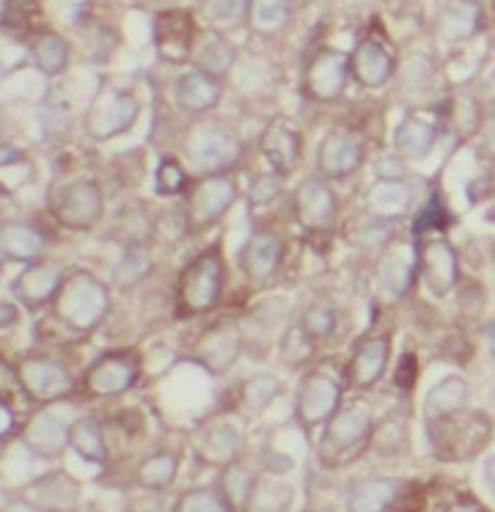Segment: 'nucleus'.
<instances>
[{"instance_id": "nucleus-21", "label": "nucleus", "mask_w": 495, "mask_h": 512, "mask_svg": "<svg viewBox=\"0 0 495 512\" xmlns=\"http://www.w3.org/2000/svg\"><path fill=\"white\" fill-rule=\"evenodd\" d=\"M350 78L358 80L363 89H383L394 78V58L380 42L366 39L350 53Z\"/></svg>"}, {"instance_id": "nucleus-11", "label": "nucleus", "mask_w": 495, "mask_h": 512, "mask_svg": "<svg viewBox=\"0 0 495 512\" xmlns=\"http://www.w3.org/2000/svg\"><path fill=\"white\" fill-rule=\"evenodd\" d=\"M339 397L341 389L336 380L322 375V372H308L306 378L300 380V389H297V419L303 422V427H314V424L325 422L330 416H336Z\"/></svg>"}, {"instance_id": "nucleus-33", "label": "nucleus", "mask_w": 495, "mask_h": 512, "mask_svg": "<svg viewBox=\"0 0 495 512\" xmlns=\"http://www.w3.org/2000/svg\"><path fill=\"white\" fill-rule=\"evenodd\" d=\"M234 58H237V53H234V45H231L226 36L209 34L207 39H204L201 50H198L196 67L198 72H204V75H212V78L220 80L231 69Z\"/></svg>"}, {"instance_id": "nucleus-28", "label": "nucleus", "mask_w": 495, "mask_h": 512, "mask_svg": "<svg viewBox=\"0 0 495 512\" xmlns=\"http://www.w3.org/2000/svg\"><path fill=\"white\" fill-rule=\"evenodd\" d=\"M31 56L36 69L42 75H61L66 67H69V45L61 34L55 31H42L31 39Z\"/></svg>"}, {"instance_id": "nucleus-20", "label": "nucleus", "mask_w": 495, "mask_h": 512, "mask_svg": "<svg viewBox=\"0 0 495 512\" xmlns=\"http://www.w3.org/2000/svg\"><path fill=\"white\" fill-rule=\"evenodd\" d=\"M240 347L242 339L237 325L220 323L215 328H209L207 334L198 339L193 358H196L198 364H204L209 372H226L237 361V356H240Z\"/></svg>"}, {"instance_id": "nucleus-22", "label": "nucleus", "mask_w": 495, "mask_h": 512, "mask_svg": "<svg viewBox=\"0 0 495 512\" xmlns=\"http://www.w3.org/2000/svg\"><path fill=\"white\" fill-rule=\"evenodd\" d=\"M388 358H391L388 336H369V339H363L361 345L355 347L350 367H347V378H350L352 386L369 389V386H374L377 380L383 378Z\"/></svg>"}, {"instance_id": "nucleus-47", "label": "nucleus", "mask_w": 495, "mask_h": 512, "mask_svg": "<svg viewBox=\"0 0 495 512\" xmlns=\"http://www.w3.org/2000/svg\"><path fill=\"white\" fill-rule=\"evenodd\" d=\"M482 146H484V152H487V155H490L495 160V116H493V119H490V122L484 124Z\"/></svg>"}, {"instance_id": "nucleus-30", "label": "nucleus", "mask_w": 495, "mask_h": 512, "mask_svg": "<svg viewBox=\"0 0 495 512\" xmlns=\"http://www.w3.org/2000/svg\"><path fill=\"white\" fill-rule=\"evenodd\" d=\"M479 20H482V9L476 3H449L440 12V34L451 42H462L479 31Z\"/></svg>"}, {"instance_id": "nucleus-13", "label": "nucleus", "mask_w": 495, "mask_h": 512, "mask_svg": "<svg viewBox=\"0 0 495 512\" xmlns=\"http://www.w3.org/2000/svg\"><path fill=\"white\" fill-rule=\"evenodd\" d=\"M366 155V146L358 135L330 133L317 149V171L322 179H344L358 171Z\"/></svg>"}, {"instance_id": "nucleus-25", "label": "nucleus", "mask_w": 495, "mask_h": 512, "mask_svg": "<svg viewBox=\"0 0 495 512\" xmlns=\"http://www.w3.org/2000/svg\"><path fill=\"white\" fill-rule=\"evenodd\" d=\"M413 199L416 193L405 179H380L366 193L369 210L377 212L380 218H402L413 207Z\"/></svg>"}, {"instance_id": "nucleus-44", "label": "nucleus", "mask_w": 495, "mask_h": 512, "mask_svg": "<svg viewBox=\"0 0 495 512\" xmlns=\"http://www.w3.org/2000/svg\"><path fill=\"white\" fill-rule=\"evenodd\" d=\"M446 223H449V215L443 210V204H440L438 196H432V201L427 204V210L424 215L416 221V232H427V229H446Z\"/></svg>"}, {"instance_id": "nucleus-14", "label": "nucleus", "mask_w": 495, "mask_h": 512, "mask_svg": "<svg viewBox=\"0 0 495 512\" xmlns=\"http://www.w3.org/2000/svg\"><path fill=\"white\" fill-rule=\"evenodd\" d=\"M20 383L28 391L31 400L53 402L66 397L72 391V375L55 361H42V358H28L20 364Z\"/></svg>"}, {"instance_id": "nucleus-2", "label": "nucleus", "mask_w": 495, "mask_h": 512, "mask_svg": "<svg viewBox=\"0 0 495 512\" xmlns=\"http://www.w3.org/2000/svg\"><path fill=\"white\" fill-rule=\"evenodd\" d=\"M223 279H226V262L218 245L198 254L179 276L176 284V303L185 317H196L209 309H215L223 295Z\"/></svg>"}, {"instance_id": "nucleus-1", "label": "nucleus", "mask_w": 495, "mask_h": 512, "mask_svg": "<svg viewBox=\"0 0 495 512\" xmlns=\"http://www.w3.org/2000/svg\"><path fill=\"white\" fill-rule=\"evenodd\" d=\"M110 309L108 287L88 270L69 273L53 301V317L69 331L88 334L94 331Z\"/></svg>"}, {"instance_id": "nucleus-6", "label": "nucleus", "mask_w": 495, "mask_h": 512, "mask_svg": "<svg viewBox=\"0 0 495 512\" xmlns=\"http://www.w3.org/2000/svg\"><path fill=\"white\" fill-rule=\"evenodd\" d=\"M141 113V102L132 91L124 89H99L86 113V130L97 141H108L116 135L127 133Z\"/></svg>"}, {"instance_id": "nucleus-46", "label": "nucleus", "mask_w": 495, "mask_h": 512, "mask_svg": "<svg viewBox=\"0 0 495 512\" xmlns=\"http://www.w3.org/2000/svg\"><path fill=\"white\" fill-rule=\"evenodd\" d=\"M416 375H418L416 356H413V353H407V356H402V361H399V367H396V386H399V389H410V386L416 383Z\"/></svg>"}, {"instance_id": "nucleus-24", "label": "nucleus", "mask_w": 495, "mask_h": 512, "mask_svg": "<svg viewBox=\"0 0 495 512\" xmlns=\"http://www.w3.org/2000/svg\"><path fill=\"white\" fill-rule=\"evenodd\" d=\"M0 251H3L6 262H28V265H33L44 251V237L31 223H3Z\"/></svg>"}, {"instance_id": "nucleus-15", "label": "nucleus", "mask_w": 495, "mask_h": 512, "mask_svg": "<svg viewBox=\"0 0 495 512\" xmlns=\"http://www.w3.org/2000/svg\"><path fill=\"white\" fill-rule=\"evenodd\" d=\"M284 259V237L278 232L259 229L248 237L240 251V268L251 281L273 279Z\"/></svg>"}, {"instance_id": "nucleus-27", "label": "nucleus", "mask_w": 495, "mask_h": 512, "mask_svg": "<svg viewBox=\"0 0 495 512\" xmlns=\"http://www.w3.org/2000/svg\"><path fill=\"white\" fill-rule=\"evenodd\" d=\"M396 501V485L391 479H363L347 496V512H391Z\"/></svg>"}, {"instance_id": "nucleus-40", "label": "nucleus", "mask_w": 495, "mask_h": 512, "mask_svg": "<svg viewBox=\"0 0 495 512\" xmlns=\"http://www.w3.org/2000/svg\"><path fill=\"white\" fill-rule=\"evenodd\" d=\"M240 449V433L234 427H218L207 438V457L215 463H229Z\"/></svg>"}, {"instance_id": "nucleus-4", "label": "nucleus", "mask_w": 495, "mask_h": 512, "mask_svg": "<svg viewBox=\"0 0 495 512\" xmlns=\"http://www.w3.org/2000/svg\"><path fill=\"white\" fill-rule=\"evenodd\" d=\"M47 210L66 229L88 232L102 218V190L94 179L55 185L47 193Z\"/></svg>"}, {"instance_id": "nucleus-50", "label": "nucleus", "mask_w": 495, "mask_h": 512, "mask_svg": "<svg viewBox=\"0 0 495 512\" xmlns=\"http://www.w3.org/2000/svg\"><path fill=\"white\" fill-rule=\"evenodd\" d=\"M484 477H487V485H490V490L495 493V457H490L487 460V468H484Z\"/></svg>"}, {"instance_id": "nucleus-31", "label": "nucleus", "mask_w": 495, "mask_h": 512, "mask_svg": "<svg viewBox=\"0 0 495 512\" xmlns=\"http://www.w3.org/2000/svg\"><path fill=\"white\" fill-rule=\"evenodd\" d=\"M28 444L42 455H55V452H61V446L69 444V430L61 424V419H55L53 413H36L28 427Z\"/></svg>"}, {"instance_id": "nucleus-34", "label": "nucleus", "mask_w": 495, "mask_h": 512, "mask_svg": "<svg viewBox=\"0 0 495 512\" xmlns=\"http://www.w3.org/2000/svg\"><path fill=\"white\" fill-rule=\"evenodd\" d=\"M465 400H468V383L462 378H443L427 394V419H440L462 411Z\"/></svg>"}, {"instance_id": "nucleus-5", "label": "nucleus", "mask_w": 495, "mask_h": 512, "mask_svg": "<svg viewBox=\"0 0 495 512\" xmlns=\"http://www.w3.org/2000/svg\"><path fill=\"white\" fill-rule=\"evenodd\" d=\"M187 160L204 177H223L242 155L240 141L223 124H201L187 138Z\"/></svg>"}, {"instance_id": "nucleus-7", "label": "nucleus", "mask_w": 495, "mask_h": 512, "mask_svg": "<svg viewBox=\"0 0 495 512\" xmlns=\"http://www.w3.org/2000/svg\"><path fill=\"white\" fill-rule=\"evenodd\" d=\"M237 199V182L231 177H204L196 182L185 201V221L193 232L218 223Z\"/></svg>"}, {"instance_id": "nucleus-16", "label": "nucleus", "mask_w": 495, "mask_h": 512, "mask_svg": "<svg viewBox=\"0 0 495 512\" xmlns=\"http://www.w3.org/2000/svg\"><path fill=\"white\" fill-rule=\"evenodd\" d=\"M259 149H262L267 166L273 168V174L286 177L300 163V155H303V135L297 133L295 127H289V124L273 122L264 130L262 138H259Z\"/></svg>"}, {"instance_id": "nucleus-37", "label": "nucleus", "mask_w": 495, "mask_h": 512, "mask_svg": "<svg viewBox=\"0 0 495 512\" xmlns=\"http://www.w3.org/2000/svg\"><path fill=\"white\" fill-rule=\"evenodd\" d=\"M187 171L176 157H163L160 166L154 171V190L160 196H179L187 190Z\"/></svg>"}, {"instance_id": "nucleus-38", "label": "nucleus", "mask_w": 495, "mask_h": 512, "mask_svg": "<svg viewBox=\"0 0 495 512\" xmlns=\"http://www.w3.org/2000/svg\"><path fill=\"white\" fill-rule=\"evenodd\" d=\"M336 323H339V314L330 306H311L303 314L300 320V331L306 334L308 342H317V339H328L336 331Z\"/></svg>"}, {"instance_id": "nucleus-48", "label": "nucleus", "mask_w": 495, "mask_h": 512, "mask_svg": "<svg viewBox=\"0 0 495 512\" xmlns=\"http://www.w3.org/2000/svg\"><path fill=\"white\" fill-rule=\"evenodd\" d=\"M0 312H3V317H0V325H3V328H9V323L14 325V320H17V306H14V303L3 301Z\"/></svg>"}, {"instance_id": "nucleus-8", "label": "nucleus", "mask_w": 495, "mask_h": 512, "mask_svg": "<svg viewBox=\"0 0 495 512\" xmlns=\"http://www.w3.org/2000/svg\"><path fill=\"white\" fill-rule=\"evenodd\" d=\"M350 80V56L322 47L303 72V94L314 102L339 100Z\"/></svg>"}, {"instance_id": "nucleus-17", "label": "nucleus", "mask_w": 495, "mask_h": 512, "mask_svg": "<svg viewBox=\"0 0 495 512\" xmlns=\"http://www.w3.org/2000/svg\"><path fill=\"white\" fill-rule=\"evenodd\" d=\"M64 279L66 273L55 265H28L17 279L11 281V292L28 309H42L55 301Z\"/></svg>"}, {"instance_id": "nucleus-41", "label": "nucleus", "mask_w": 495, "mask_h": 512, "mask_svg": "<svg viewBox=\"0 0 495 512\" xmlns=\"http://www.w3.org/2000/svg\"><path fill=\"white\" fill-rule=\"evenodd\" d=\"M278 391H281V386H278V380H275L273 375H253V378L245 383L242 394H245V402H248L251 408H264Z\"/></svg>"}, {"instance_id": "nucleus-9", "label": "nucleus", "mask_w": 495, "mask_h": 512, "mask_svg": "<svg viewBox=\"0 0 495 512\" xmlns=\"http://www.w3.org/2000/svg\"><path fill=\"white\" fill-rule=\"evenodd\" d=\"M416 265L424 287L435 298H446L460 279V259L446 240H427L416 251Z\"/></svg>"}, {"instance_id": "nucleus-29", "label": "nucleus", "mask_w": 495, "mask_h": 512, "mask_svg": "<svg viewBox=\"0 0 495 512\" xmlns=\"http://www.w3.org/2000/svg\"><path fill=\"white\" fill-rule=\"evenodd\" d=\"M416 256H407L405 251H391L380 262V284L391 298H405L410 287H413V276H416Z\"/></svg>"}, {"instance_id": "nucleus-12", "label": "nucleus", "mask_w": 495, "mask_h": 512, "mask_svg": "<svg viewBox=\"0 0 495 512\" xmlns=\"http://www.w3.org/2000/svg\"><path fill=\"white\" fill-rule=\"evenodd\" d=\"M152 36L157 56L168 64H185L190 58L196 25H193V17L182 9H168V12H160L154 17Z\"/></svg>"}, {"instance_id": "nucleus-26", "label": "nucleus", "mask_w": 495, "mask_h": 512, "mask_svg": "<svg viewBox=\"0 0 495 512\" xmlns=\"http://www.w3.org/2000/svg\"><path fill=\"white\" fill-rule=\"evenodd\" d=\"M372 433V419L363 408H344L328 424V444L333 449H352Z\"/></svg>"}, {"instance_id": "nucleus-32", "label": "nucleus", "mask_w": 495, "mask_h": 512, "mask_svg": "<svg viewBox=\"0 0 495 512\" xmlns=\"http://www.w3.org/2000/svg\"><path fill=\"white\" fill-rule=\"evenodd\" d=\"M152 254H149V248L141 243H132L127 245L124 251H121L119 262H116V268H113V284L121 287V290H130L135 287L138 281H143L149 276V270H152Z\"/></svg>"}, {"instance_id": "nucleus-3", "label": "nucleus", "mask_w": 495, "mask_h": 512, "mask_svg": "<svg viewBox=\"0 0 495 512\" xmlns=\"http://www.w3.org/2000/svg\"><path fill=\"white\" fill-rule=\"evenodd\" d=\"M490 419L482 413H449L440 419H429V438L440 457L446 460H462L476 455L490 441Z\"/></svg>"}, {"instance_id": "nucleus-45", "label": "nucleus", "mask_w": 495, "mask_h": 512, "mask_svg": "<svg viewBox=\"0 0 495 512\" xmlns=\"http://www.w3.org/2000/svg\"><path fill=\"white\" fill-rule=\"evenodd\" d=\"M209 17L212 20H220V23H234V20H240L242 14H251V3H209Z\"/></svg>"}, {"instance_id": "nucleus-42", "label": "nucleus", "mask_w": 495, "mask_h": 512, "mask_svg": "<svg viewBox=\"0 0 495 512\" xmlns=\"http://www.w3.org/2000/svg\"><path fill=\"white\" fill-rule=\"evenodd\" d=\"M278 193H281V177L278 174H259L256 179H251L248 199H251V207H267Z\"/></svg>"}, {"instance_id": "nucleus-49", "label": "nucleus", "mask_w": 495, "mask_h": 512, "mask_svg": "<svg viewBox=\"0 0 495 512\" xmlns=\"http://www.w3.org/2000/svg\"><path fill=\"white\" fill-rule=\"evenodd\" d=\"M0 413H3V438H9V430L11 427H14V416H11L9 413V402H3V405H0Z\"/></svg>"}, {"instance_id": "nucleus-23", "label": "nucleus", "mask_w": 495, "mask_h": 512, "mask_svg": "<svg viewBox=\"0 0 495 512\" xmlns=\"http://www.w3.org/2000/svg\"><path fill=\"white\" fill-rule=\"evenodd\" d=\"M438 138V124L429 119V113H407L394 133V144L399 155L407 160H424L432 152Z\"/></svg>"}, {"instance_id": "nucleus-43", "label": "nucleus", "mask_w": 495, "mask_h": 512, "mask_svg": "<svg viewBox=\"0 0 495 512\" xmlns=\"http://www.w3.org/2000/svg\"><path fill=\"white\" fill-rule=\"evenodd\" d=\"M176 512H229V507L209 490H196V493H187L176 504Z\"/></svg>"}, {"instance_id": "nucleus-19", "label": "nucleus", "mask_w": 495, "mask_h": 512, "mask_svg": "<svg viewBox=\"0 0 495 512\" xmlns=\"http://www.w3.org/2000/svg\"><path fill=\"white\" fill-rule=\"evenodd\" d=\"M220 97H223V86L218 78L204 75V72H185L176 80L174 86V102L185 116H204L212 108H218Z\"/></svg>"}, {"instance_id": "nucleus-10", "label": "nucleus", "mask_w": 495, "mask_h": 512, "mask_svg": "<svg viewBox=\"0 0 495 512\" xmlns=\"http://www.w3.org/2000/svg\"><path fill=\"white\" fill-rule=\"evenodd\" d=\"M292 207H295L297 223H300L306 232H322V229H330L333 221H336V212H339L336 193L330 190V185L322 177L303 179L295 190Z\"/></svg>"}, {"instance_id": "nucleus-18", "label": "nucleus", "mask_w": 495, "mask_h": 512, "mask_svg": "<svg viewBox=\"0 0 495 512\" xmlns=\"http://www.w3.org/2000/svg\"><path fill=\"white\" fill-rule=\"evenodd\" d=\"M135 378H138V369L127 353H108L88 369L86 389L94 397H113V394L132 389Z\"/></svg>"}, {"instance_id": "nucleus-51", "label": "nucleus", "mask_w": 495, "mask_h": 512, "mask_svg": "<svg viewBox=\"0 0 495 512\" xmlns=\"http://www.w3.org/2000/svg\"><path fill=\"white\" fill-rule=\"evenodd\" d=\"M484 334H487V339H490V342H493V345H495V323L487 325V331H484Z\"/></svg>"}, {"instance_id": "nucleus-35", "label": "nucleus", "mask_w": 495, "mask_h": 512, "mask_svg": "<svg viewBox=\"0 0 495 512\" xmlns=\"http://www.w3.org/2000/svg\"><path fill=\"white\" fill-rule=\"evenodd\" d=\"M69 446L77 455L86 457L91 463H102L105 460V444H102V433L91 419H80L69 427Z\"/></svg>"}, {"instance_id": "nucleus-39", "label": "nucleus", "mask_w": 495, "mask_h": 512, "mask_svg": "<svg viewBox=\"0 0 495 512\" xmlns=\"http://www.w3.org/2000/svg\"><path fill=\"white\" fill-rule=\"evenodd\" d=\"M176 477V457L174 455H152L141 466V482L146 488H165Z\"/></svg>"}, {"instance_id": "nucleus-36", "label": "nucleus", "mask_w": 495, "mask_h": 512, "mask_svg": "<svg viewBox=\"0 0 495 512\" xmlns=\"http://www.w3.org/2000/svg\"><path fill=\"white\" fill-rule=\"evenodd\" d=\"M292 14V3H284V0H262V3H251V23L259 34H273L281 25L289 20Z\"/></svg>"}]
</instances>
